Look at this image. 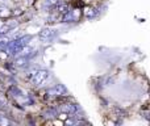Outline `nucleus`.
Instances as JSON below:
<instances>
[{
    "mask_svg": "<svg viewBox=\"0 0 150 126\" xmlns=\"http://www.w3.org/2000/svg\"><path fill=\"white\" fill-rule=\"evenodd\" d=\"M49 93H52V95H54V96H66V93H67V89L65 88V85L57 84L55 87H53L52 89L49 91Z\"/></svg>",
    "mask_w": 150,
    "mask_h": 126,
    "instance_id": "obj_2",
    "label": "nucleus"
},
{
    "mask_svg": "<svg viewBox=\"0 0 150 126\" xmlns=\"http://www.w3.org/2000/svg\"><path fill=\"white\" fill-rule=\"evenodd\" d=\"M61 111L62 112H66L69 114H75L78 112V106L75 104H63L61 106Z\"/></svg>",
    "mask_w": 150,
    "mask_h": 126,
    "instance_id": "obj_4",
    "label": "nucleus"
},
{
    "mask_svg": "<svg viewBox=\"0 0 150 126\" xmlns=\"http://www.w3.org/2000/svg\"><path fill=\"white\" fill-rule=\"evenodd\" d=\"M1 108H3V105H1V104H0V111H1Z\"/></svg>",
    "mask_w": 150,
    "mask_h": 126,
    "instance_id": "obj_15",
    "label": "nucleus"
},
{
    "mask_svg": "<svg viewBox=\"0 0 150 126\" xmlns=\"http://www.w3.org/2000/svg\"><path fill=\"white\" fill-rule=\"evenodd\" d=\"M11 15H12V12H11L9 9H7V8H0V17L1 18H7V17H9Z\"/></svg>",
    "mask_w": 150,
    "mask_h": 126,
    "instance_id": "obj_7",
    "label": "nucleus"
},
{
    "mask_svg": "<svg viewBox=\"0 0 150 126\" xmlns=\"http://www.w3.org/2000/svg\"><path fill=\"white\" fill-rule=\"evenodd\" d=\"M59 120H62V121H65L66 118H69V113H66V112H62V113H59Z\"/></svg>",
    "mask_w": 150,
    "mask_h": 126,
    "instance_id": "obj_9",
    "label": "nucleus"
},
{
    "mask_svg": "<svg viewBox=\"0 0 150 126\" xmlns=\"http://www.w3.org/2000/svg\"><path fill=\"white\" fill-rule=\"evenodd\" d=\"M96 15H98V11H96L93 7H86L84 8V16L87 18H93Z\"/></svg>",
    "mask_w": 150,
    "mask_h": 126,
    "instance_id": "obj_5",
    "label": "nucleus"
},
{
    "mask_svg": "<svg viewBox=\"0 0 150 126\" xmlns=\"http://www.w3.org/2000/svg\"><path fill=\"white\" fill-rule=\"evenodd\" d=\"M8 57V53L3 51V50H0V59H5V58Z\"/></svg>",
    "mask_w": 150,
    "mask_h": 126,
    "instance_id": "obj_13",
    "label": "nucleus"
},
{
    "mask_svg": "<svg viewBox=\"0 0 150 126\" xmlns=\"http://www.w3.org/2000/svg\"><path fill=\"white\" fill-rule=\"evenodd\" d=\"M26 63H28V59H26V57H18L17 59L15 61V67H25Z\"/></svg>",
    "mask_w": 150,
    "mask_h": 126,
    "instance_id": "obj_6",
    "label": "nucleus"
},
{
    "mask_svg": "<svg viewBox=\"0 0 150 126\" xmlns=\"http://www.w3.org/2000/svg\"><path fill=\"white\" fill-rule=\"evenodd\" d=\"M65 124H66V125H75V124H78V122L75 121V120H71V118L69 120V118H66V120H65Z\"/></svg>",
    "mask_w": 150,
    "mask_h": 126,
    "instance_id": "obj_12",
    "label": "nucleus"
},
{
    "mask_svg": "<svg viewBox=\"0 0 150 126\" xmlns=\"http://www.w3.org/2000/svg\"><path fill=\"white\" fill-rule=\"evenodd\" d=\"M57 11L61 13V15H65V13L69 11L67 4H58V5H57Z\"/></svg>",
    "mask_w": 150,
    "mask_h": 126,
    "instance_id": "obj_8",
    "label": "nucleus"
},
{
    "mask_svg": "<svg viewBox=\"0 0 150 126\" xmlns=\"http://www.w3.org/2000/svg\"><path fill=\"white\" fill-rule=\"evenodd\" d=\"M53 34H54V30L50 28H44L41 32H40V38L42 39V41H46V39H50L53 37Z\"/></svg>",
    "mask_w": 150,
    "mask_h": 126,
    "instance_id": "obj_3",
    "label": "nucleus"
},
{
    "mask_svg": "<svg viewBox=\"0 0 150 126\" xmlns=\"http://www.w3.org/2000/svg\"><path fill=\"white\" fill-rule=\"evenodd\" d=\"M46 4L53 7V5H57L58 4V0H46Z\"/></svg>",
    "mask_w": 150,
    "mask_h": 126,
    "instance_id": "obj_11",
    "label": "nucleus"
},
{
    "mask_svg": "<svg viewBox=\"0 0 150 126\" xmlns=\"http://www.w3.org/2000/svg\"><path fill=\"white\" fill-rule=\"evenodd\" d=\"M0 125H9V121L5 117H0Z\"/></svg>",
    "mask_w": 150,
    "mask_h": 126,
    "instance_id": "obj_10",
    "label": "nucleus"
},
{
    "mask_svg": "<svg viewBox=\"0 0 150 126\" xmlns=\"http://www.w3.org/2000/svg\"><path fill=\"white\" fill-rule=\"evenodd\" d=\"M47 76H49V71H46V70H36L34 74L30 76V79L33 82V84L38 85V84H42L47 79Z\"/></svg>",
    "mask_w": 150,
    "mask_h": 126,
    "instance_id": "obj_1",
    "label": "nucleus"
},
{
    "mask_svg": "<svg viewBox=\"0 0 150 126\" xmlns=\"http://www.w3.org/2000/svg\"><path fill=\"white\" fill-rule=\"evenodd\" d=\"M20 13H21V11H20V9H16L15 12H13V15H20Z\"/></svg>",
    "mask_w": 150,
    "mask_h": 126,
    "instance_id": "obj_14",
    "label": "nucleus"
}]
</instances>
